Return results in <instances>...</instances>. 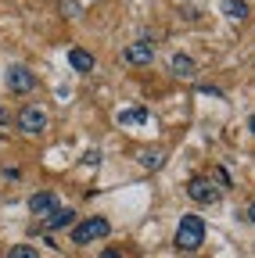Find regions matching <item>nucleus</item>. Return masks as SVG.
I'll return each mask as SVG.
<instances>
[{"mask_svg":"<svg viewBox=\"0 0 255 258\" xmlns=\"http://www.w3.org/2000/svg\"><path fill=\"white\" fill-rule=\"evenodd\" d=\"M69 64H72V72H93V54L83 50V47H72L69 50Z\"/></svg>","mask_w":255,"mask_h":258,"instance_id":"10","label":"nucleus"},{"mask_svg":"<svg viewBox=\"0 0 255 258\" xmlns=\"http://www.w3.org/2000/svg\"><path fill=\"white\" fill-rule=\"evenodd\" d=\"M101 258H122V251H115V247H105V251H101Z\"/></svg>","mask_w":255,"mask_h":258,"instance_id":"20","label":"nucleus"},{"mask_svg":"<svg viewBox=\"0 0 255 258\" xmlns=\"http://www.w3.org/2000/svg\"><path fill=\"white\" fill-rule=\"evenodd\" d=\"M151 57H155V43L151 40H137V43H130L122 50L126 64H151Z\"/></svg>","mask_w":255,"mask_h":258,"instance_id":"7","label":"nucleus"},{"mask_svg":"<svg viewBox=\"0 0 255 258\" xmlns=\"http://www.w3.org/2000/svg\"><path fill=\"white\" fill-rule=\"evenodd\" d=\"M169 72L176 79H198V61L190 57V54H173L169 57Z\"/></svg>","mask_w":255,"mask_h":258,"instance_id":"8","label":"nucleus"},{"mask_svg":"<svg viewBox=\"0 0 255 258\" xmlns=\"http://www.w3.org/2000/svg\"><path fill=\"white\" fill-rule=\"evenodd\" d=\"M198 93H201V97H223V90H219V86H209V83H201Z\"/></svg>","mask_w":255,"mask_h":258,"instance_id":"17","label":"nucleus"},{"mask_svg":"<svg viewBox=\"0 0 255 258\" xmlns=\"http://www.w3.org/2000/svg\"><path fill=\"white\" fill-rule=\"evenodd\" d=\"M61 205H58V194H50V190H40V194H33V198H29V212H33L40 222L47 219V215H54Z\"/></svg>","mask_w":255,"mask_h":258,"instance_id":"6","label":"nucleus"},{"mask_svg":"<svg viewBox=\"0 0 255 258\" xmlns=\"http://www.w3.org/2000/svg\"><path fill=\"white\" fill-rule=\"evenodd\" d=\"M205 244V219L201 215H183L176 226V251H198Z\"/></svg>","mask_w":255,"mask_h":258,"instance_id":"1","label":"nucleus"},{"mask_svg":"<svg viewBox=\"0 0 255 258\" xmlns=\"http://www.w3.org/2000/svg\"><path fill=\"white\" fill-rule=\"evenodd\" d=\"M58 11L65 15V18H79V11H83V8H79V0H61Z\"/></svg>","mask_w":255,"mask_h":258,"instance_id":"15","label":"nucleus"},{"mask_svg":"<svg viewBox=\"0 0 255 258\" xmlns=\"http://www.w3.org/2000/svg\"><path fill=\"white\" fill-rule=\"evenodd\" d=\"M248 222H255V205H251V208H248Z\"/></svg>","mask_w":255,"mask_h":258,"instance_id":"22","label":"nucleus"},{"mask_svg":"<svg viewBox=\"0 0 255 258\" xmlns=\"http://www.w3.org/2000/svg\"><path fill=\"white\" fill-rule=\"evenodd\" d=\"M112 233V222L105 215H90L72 226V244H90V240H105Z\"/></svg>","mask_w":255,"mask_h":258,"instance_id":"2","label":"nucleus"},{"mask_svg":"<svg viewBox=\"0 0 255 258\" xmlns=\"http://www.w3.org/2000/svg\"><path fill=\"white\" fill-rule=\"evenodd\" d=\"M187 198L194 201V205H216L219 201V186L209 176H194V179L187 183Z\"/></svg>","mask_w":255,"mask_h":258,"instance_id":"3","label":"nucleus"},{"mask_svg":"<svg viewBox=\"0 0 255 258\" xmlns=\"http://www.w3.org/2000/svg\"><path fill=\"white\" fill-rule=\"evenodd\" d=\"M18 129H22L25 137H40L43 129H47V111L36 108V104L22 108V111H18Z\"/></svg>","mask_w":255,"mask_h":258,"instance_id":"4","label":"nucleus"},{"mask_svg":"<svg viewBox=\"0 0 255 258\" xmlns=\"http://www.w3.org/2000/svg\"><path fill=\"white\" fill-rule=\"evenodd\" d=\"M69 226H76V212L72 208H58L54 215L43 219V230H50V233L54 230H69Z\"/></svg>","mask_w":255,"mask_h":258,"instance_id":"9","label":"nucleus"},{"mask_svg":"<svg viewBox=\"0 0 255 258\" xmlns=\"http://www.w3.org/2000/svg\"><path fill=\"white\" fill-rule=\"evenodd\" d=\"M4 83H8L11 93H29V90H36V76L29 72L25 64H11L8 76H4Z\"/></svg>","mask_w":255,"mask_h":258,"instance_id":"5","label":"nucleus"},{"mask_svg":"<svg viewBox=\"0 0 255 258\" xmlns=\"http://www.w3.org/2000/svg\"><path fill=\"white\" fill-rule=\"evenodd\" d=\"M248 129H251V133H255V115H251V118H248Z\"/></svg>","mask_w":255,"mask_h":258,"instance_id":"23","label":"nucleus"},{"mask_svg":"<svg viewBox=\"0 0 255 258\" xmlns=\"http://www.w3.org/2000/svg\"><path fill=\"white\" fill-rule=\"evenodd\" d=\"M223 15H227L230 22H244L248 18V4L244 0H223Z\"/></svg>","mask_w":255,"mask_h":258,"instance_id":"12","label":"nucleus"},{"mask_svg":"<svg viewBox=\"0 0 255 258\" xmlns=\"http://www.w3.org/2000/svg\"><path fill=\"white\" fill-rule=\"evenodd\" d=\"M8 258H40V251H36L33 244H15V247L8 251Z\"/></svg>","mask_w":255,"mask_h":258,"instance_id":"14","label":"nucleus"},{"mask_svg":"<svg viewBox=\"0 0 255 258\" xmlns=\"http://www.w3.org/2000/svg\"><path fill=\"white\" fill-rule=\"evenodd\" d=\"M180 11H183V18H187V22H198V18H201V15H198V8H194V4H183V8H180Z\"/></svg>","mask_w":255,"mask_h":258,"instance_id":"18","label":"nucleus"},{"mask_svg":"<svg viewBox=\"0 0 255 258\" xmlns=\"http://www.w3.org/2000/svg\"><path fill=\"white\" fill-rule=\"evenodd\" d=\"M216 179H219L223 186H230V172H227V169H216Z\"/></svg>","mask_w":255,"mask_h":258,"instance_id":"19","label":"nucleus"},{"mask_svg":"<svg viewBox=\"0 0 255 258\" xmlns=\"http://www.w3.org/2000/svg\"><path fill=\"white\" fill-rule=\"evenodd\" d=\"M8 122H11V115H8V108L0 111V129H8Z\"/></svg>","mask_w":255,"mask_h":258,"instance_id":"21","label":"nucleus"},{"mask_svg":"<svg viewBox=\"0 0 255 258\" xmlns=\"http://www.w3.org/2000/svg\"><path fill=\"white\" fill-rule=\"evenodd\" d=\"M140 165L155 172V169H162V165H166V154H162V151H151V147H147V151H140Z\"/></svg>","mask_w":255,"mask_h":258,"instance_id":"13","label":"nucleus"},{"mask_svg":"<svg viewBox=\"0 0 255 258\" xmlns=\"http://www.w3.org/2000/svg\"><path fill=\"white\" fill-rule=\"evenodd\" d=\"M151 115H147V108H126V111H119V125H144Z\"/></svg>","mask_w":255,"mask_h":258,"instance_id":"11","label":"nucleus"},{"mask_svg":"<svg viewBox=\"0 0 255 258\" xmlns=\"http://www.w3.org/2000/svg\"><path fill=\"white\" fill-rule=\"evenodd\" d=\"M83 165H93V169H97V165H101V151H97V147L86 151V154H83Z\"/></svg>","mask_w":255,"mask_h":258,"instance_id":"16","label":"nucleus"}]
</instances>
